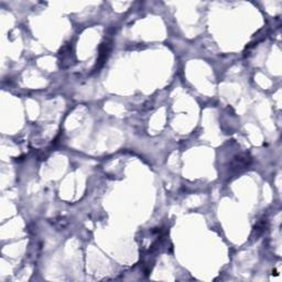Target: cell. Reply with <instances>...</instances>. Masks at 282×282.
I'll return each mask as SVG.
<instances>
[{
  "label": "cell",
  "instance_id": "2",
  "mask_svg": "<svg viewBox=\"0 0 282 282\" xmlns=\"http://www.w3.org/2000/svg\"><path fill=\"white\" fill-rule=\"evenodd\" d=\"M113 48V39L112 38H106L99 45V53H98V59L96 62L95 69L94 72H97V70H101L104 66V64L106 63V61L108 59L109 54H111V51Z\"/></svg>",
  "mask_w": 282,
  "mask_h": 282
},
{
  "label": "cell",
  "instance_id": "4",
  "mask_svg": "<svg viewBox=\"0 0 282 282\" xmlns=\"http://www.w3.org/2000/svg\"><path fill=\"white\" fill-rule=\"evenodd\" d=\"M267 227H268V222L266 221V219H263L260 223L257 224V226L255 227V231H254V237L255 239H258L259 236H261L266 231H267Z\"/></svg>",
  "mask_w": 282,
  "mask_h": 282
},
{
  "label": "cell",
  "instance_id": "1",
  "mask_svg": "<svg viewBox=\"0 0 282 282\" xmlns=\"http://www.w3.org/2000/svg\"><path fill=\"white\" fill-rule=\"evenodd\" d=\"M75 63L74 45L73 43H67L59 52V64L62 69H66Z\"/></svg>",
  "mask_w": 282,
  "mask_h": 282
},
{
  "label": "cell",
  "instance_id": "3",
  "mask_svg": "<svg viewBox=\"0 0 282 282\" xmlns=\"http://www.w3.org/2000/svg\"><path fill=\"white\" fill-rule=\"evenodd\" d=\"M250 163H252V158H250L248 154H239L235 156L234 160L232 161L231 166H229L231 169L229 170H231L233 173H239V172H242L243 170L247 169V166Z\"/></svg>",
  "mask_w": 282,
  "mask_h": 282
}]
</instances>
